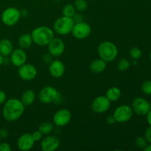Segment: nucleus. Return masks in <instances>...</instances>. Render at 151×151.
I'll return each mask as SVG.
<instances>
[{"label": "nucleus", "mask_w": 151, "mask_h": 151, "mask_svg": "<svg viewBox=\"0 0 151 151\" xmlns=\"http://www.w3.org/2000/svg\"><path fill=\"white\" fill-rule=\"evenodd\" d=\"M25 110L24 105L20 100L10 98L4 103L2 116L7 122H15L23 115Z\"/></svg>", "instance_id": "nucleus-1"}, {"label": "nucleus", "mask_w": 151, "mask_h": 151, "mask_svg": "<svg viewBox=\"0 0 151 151\" xmlns=\"http://www.w3.org/2000/svg\"><path fill=\"white\" fill-rule=\"evenodd\" d=\"M34 44L40 47H45L55 38L54 31L47 26H40L32 29L31 32Z\"/></svg>", "instance_id": "nucleus-2"}, {"label": "nucleus", "mask_w": 151, "mask_h": 151, "mask_svg": "<svg viewBox=\"0 0 151 151\" xmlns=\"http://www.w3.org/2000/svg\"><path fill=\"white\" fill-rule=\"evenodd\" d=\"M97 52L100 58L109 63L116 59L118 55V48L114 43L111 41H103L97 48Z\"/></svg>", "instance_id": "nucleus-3"}, {"label": "nucleus", "mask_w": 151, "mask_h": 151, "mask_svg": "<svg viewBox=\"0 0 151 151\" xmlns=\"http://www.w3.org/2000/svg\"><path fill=\"white\" fill-rule=\"evenodd\" d=\"M75 22L72 18L61 16L56 19L53 24V28L56 33L60 35H67L72 32Z\"/></svg>", "instance_id": "nucleus-4"}, {"label": "nucleus", "mask_w": 151, "mask_h": 151, "mask_svg": "<svg viewBox=\"0 0 151 151\" xmlns=\"http://www.w3.org/2000/svg\"><path fill=\"white\" fill-rule=\"evenodd\" d=\"M38 97L39 101L43 104H50L57 102L60 98V94L56 88L51 86H47L40 90Z\"/></svg>", "instance_id": "nucleus-5"}, {"label": "nucleus", "mask_w": 151, "mask_h": 151, "mask_svg": "<svg viewBox=\"0 0 151 151\" xmlns=\"http://www.w3.org/2000/svg\"><path fill=\"white\" fill-rule=\"evenodd\" d=\"M22 15L21 11L14 7H9L6 8L1 13V22L6 26H14L20 20Z\"/></svg>", "instance_id": "nucleus-6"}, {"label": "nucleus", "mask_w": 151, "mask_h": 151, "mask_svg": "<svg viewBox=\"0 0 151 151\" xmlns=\"http://www.w3.org/2000/svg\"><path fill=\"white\" fill-rule=\"evenodd\" d=\"M134 111L131 106L128 105H122L116 108L113 113L116 122L118 123H125L132 118Z\"/></svg>", "instance_id": "nucleus-7"}, {"label": "nucleus", "mask_w": 151, "mask_h": 151, "mask_svg": "<svg viewBox=\"0 0 151 151\" xmlns=\"http://www.w3.org/2000/svg\"><path fill=\"white\" fill-rule=\"evenodd\" d=\"M71 33L78 40H84L91 33V27L87 22H81L75 23Z\"/></svg>", "instance_id": "nucleus-8"}, {"label": "nucleus", "mask_w": 151, "mask_h": 151, "mask_svg": "<svg viewBox=\"0 0 151 151\" xmlns=\"http://www.w3.org/2000/svg\"><path fill=\"white\" fill-rule=\"evenodd\" d=\"M111 103V102L106 97V96H98L91 102V109L94 113L103 114L110 109Z\"/></svg>", "instance_id": "nucleus-9"}, {"label": "nucleus", "mask_w": 151, "mask_h": 151, "mask_svg": "<svg viewBox=\"0 0 151 151\" xmlns=\"http://www.w3.org/2000/svg\"><path fill=\"white\" fill-rule=\"evenodd\" d=\"M18 74L22 81H31L36 78L38 71L34 65L25 63L22 66H19Z\"/></svg>", "instance_id": "nucleus-10"}, {"label": "nucleus", "mask_w": 151, "mask_h": 151, "mask_svg": "<svg viewBox=\"0 0 151 151\" xmlns=\"http://www.w3.org/2000/svg\"><path fill=\"white\" fill-rule=\"evenodd\" d=\"M72 113L67 109H60L53 115V124L57 127H64L70 122Z\"/></svg>", "instance_id": "nucleus-11"}, {"label": "nucleus", "mask_w": 151, "mask_h": 151, "mask_svg": "<svg viewBox=\"0 0 151 151\" xmlns=\"http://www.w3.org/2000/svg\"><path fill=\"white\" fill-rule=\"evenodd\" d=\"M134 113L139 116H146L150 110V104L143 97H137L133 100L132 106Z\"/></svg>", "instance_id": "nucleus-12"}, {"label": "nucleus", "mask_w": 151, "mask_h": 151, "mask_svg": "<svg viewBox=\"0 0 151 151\" xmlns=\"http://www.w3.org/2000/svg\"><path fill=\"white\" fill-rule=\"evenodd\" d=\"M60 145V141L55 136L49 135L43 137L41 140V147L43 151H55Z\"/></svg>", "instance_id": "nucleus-13"}, {"label": "nucleus", "mask_w": 151, "mask_h": 151, "mask_svg": "<svg viewBox=\"0 0 151 151\" xmlns=\"http://www.w3.org/2000/svg\"><path fill=\"white\" fill-rule=\"evenodd\" d=\"M47 47H48L49 53L54 58L59 57L65 51L64 42L63 40L59 38H53L47 45Z\"/></svg>", "instance_id": "nucleus-14"}, {"label": "nucleus", "mask_w": 151, "mask_h": 151, "mask_svg": "<svg viewBox=\"0 0 151 151\" xmlns=\"http://www.w3.org/2000/svg\"><path fill=\"white\" fill-rule=\"evenodd\" d=\"M10 56V63L16 67H19V66L24 64L27 62V59L26 52L24 51V50L20 48V47L16 49V50H13Z\"/></svg>", "instance_id": "nucleus-15"}, {"label": "nucleus", "mask_w": 151, "mask_h": 151, "mask_svg": "<svg viewBox=\"0 0 151 151\" xmlns=\"http://www.w3.org/2000/svg\"><path fill=\"white\" fill-rule=\"evenodd\" d=\"M65 65L60 60H52L49 64V73L52 78H60L65 73Z\"/></svg>", "instance_id": "nucleus-16"}, {"label": "nucleus", "mask_w": 151, "mask_h": 151, "mask_svg": "<svg viewBox=\"0 0 151 151\" xmlns=\"http://www.w3.org/2000/svg\"><path fill=\"white\" fill-rule=\"evenodd\" d=\"M35 142L31 134L24 133L19 137L17 140L18 148L22 151L30 150L33 147Z\"/></svg>", "instance_id": "nucleus-17"}, {"label": "nucleus", "mask_w": 151, "mask_h": 151, "mask_svg": "<svg viewBox=\"0 0 151 151\" xmlns=\"http://www.w3.org/2000/svg\"><path fill=\"white\" fill-rule=\"evenodd\" d=\"M13 43L7 38H3L0 41V54L4 58H7L13 51Z\"/></svg>", "instance_id": "nucleus-18"}, {"label": "nucleus", "mask_w": 151, "mask_h": 151, "mask_svg": "<svg viewBox=\"0 0 151 151\" xmlns=\"http://www.w3.org/2000/svg\"><path fill=\"white\" fill-rule=\"evenodd\" d=\"M107 66V62L105 61L102 58H97L92 60L90 63V70L94 74H100L105 71Z\"/></svg>", "instance_id": "nucleus-19"}, {"label": "nucleus", "mask_w": 151, "mask_h": 151, "mask_svg": "<svg viewBox=\"0 0 151 151\" xmlns=\"http://www.w3.org/2000/svg\"><path fill=\"white\" fill-rule=\"evenodd\" d=\"M35 99H36V95H35V91L31 89H28L24 91L23 94H22L20 100L26 107V106H32L35 101Z\"/></svg>", "instance_id": "nucleus-20"}, {"label": "nucleus", "mask_w": 151, "mask_h": 151, "mask_svg": "<svg viewBox=\"0 0 151 151\" xmlns=\"http://www.w3.org/2000/svg\"><path fill=\"white\" fill-rule=\"evenodd\" d=\"M32 43H33V41H32L30 33L23 34L19 37V40H18V44H19V47L24 50L30 48Z\"/></svg>", "instance_id": "nucleus-21"}, {"label": "nucleus", "mask_w": 151, "mask_h": 151, "mask_svg": "<svg viewBox=\"0 0 151 151\" xmlns=\"http://www.w3.org/2000/svg\"><path fill=\"white\" fill-rule=\"evenodd\" d=\"M106 96L111 102L117 101L122 96V91L116 86L111 87L106 91Z\"/></svg>", "instance_id": "nucleus-22"}, {"label": "nucleus", "mask_w": 151, "mask_h": 151, "mask_svg": "<svg viewBox=\"0 0 151 151\" xmlns=\"http://www.w3.org/2000/svg\"><path fill=\"white\" fill-rule=\"evenodd\" d=\"M54 129V124L52 123L50 121H45L43 122L38 125V130L43 134L44 136L49 135L52 132Z\"/></svg>", "instance_id": "nucleus-23"}, {"label": "nucleus", "mask_w": 151, "mask_h": 151, "mask_svg": "<svg viewBox=\"0 0 151 151\" xmlns=\"http://www.w3.org/2000/svg\"><path fill=\"white\" fill-rule=\"evenodd\" d=\"M62 13H63V15L64 16L72 18L75 16V13H76V9H75V6L73 4H67L63 7Z\"/></svg>", "instance_id": "nucleus-24"}, {"label": "nucleus", "mask_w": 151, "mask_h": 151, "mask_svg": "<svg viewBox=\"0 0 151 151\" xmlns=\"http://www.w3.org/2000/svg\"><path fill=\"white\" fill-rule=\"evenodd\" d=\"M74 6L77 11L83 12L88 8V2L86 0H75Z\"/></svg>", "instance_id": "nucleus-25"}, {"label": "nucleus", "mask_w": 151, "mask_h": 151, "mask_svg": "<svg viewBox=\"0 0 151 151\" xmlns=\"http://www.w3.org/2000/svg\"><path fill=\"white\" fill-rule=\"evenodd\" d=\"M131 66V63L128 60L125 58H122L118 61L117 63V69L120 72H125L128 70Z\"/></svg>", "instance_id": "nucleus-26"}, {"label": "nucleus", "mask_w": 151, "mask_h": 151, "mask_svg": "<svg viewBox=\"0 0 151 151\" xmlns=\"http://www.w3.org/2000/svg\"><path fill=\"white\" fill-rule=\"evenodd\" d=\"M147 141L144 137H138L135 139L134 141V144L135 146L139 149H143L144 150L145 147L147 145Z\"/></svg>", "instance_id": "nucleus-27"}, {"label": "nucleus", "mask_w": 151, "mask_h": 151, "mask_svg": "<svg viewBox=\"0 0 151 151\" xmlns=\"http://www.w3.org/2000/svg\"><path fill=\"white\" fill-rule=\"evenodd\" d=\"M130 56L134 60H137L142 57V50H140L139 47H133L132 49H131L129 52Z\"/></svg>", "instance_id": "nucleus-28"}, {"label": "nucleus", "mask_w": 151, "mask_h": 151, "mask_svg": "<svg viewBox=\"0 0 151 151\" xmlns=\"http://www.w3.org/2000/svg\"><path fill=\"white\" fill-rule=\"evenodd\" d=\"M141 89L146 95H151V81L147 80L144 81L142 84Z\"/></svg>", "instance_id": "nucleus-29"}, {"label": "nucleus", "mask_w": 151, "mask_h": 151, "mask_svg": "<svg viewBox=\"0 0 151 151\" xmlns=\"http://www.w3.org/2000/svg\"><path fill=\"white\" fill-rule=\"evenodd\" d=\"M31 135H32V139H33L35 142H41V140L42 139V138L44 137V135H43V134H41L38 130L33 131V132L31 134Z\"/></svg>", "instance_id": "nucleus-30"}, {"label": "nucleus", "mask_w": 151, "mask_h": 151, "mask_svg": "<svg viewBox=\"0 0 151 151\" xmlns=\"http://www.w3.org/2000/svg\"><path fill=\"white\" fill-rule=\"evenodd\" d=\"M11 147L7 142H0V151H10Z\"/></svg>", "instance_id": "nucleus-31"}, {"label": "nucleus", "mask_w": 151, "mask_h": 151, "mask_svg": "<svg viewBox=\"0 0 151 151\" xmlns=\"http://www.w3.org/2000/svg\"><path fill=\"white\" fill-rule=\"evenodd\" d=\"M144 137L146 139L147 142L151 143V126H150V125H149L148 128L145 130Z\"/></svg>", "instance_id": "nucleus-32"}, {"label": "nucleus", "mask_w": 151, "mask_h": 151, "mask_svg": "<svg viewBox=\"0 0 151 151\" xmlns=\"http://www.w3.org/2000/svg\"><path fill=\"white\" fill-rule=\"evenodd\" d=\"M72 19H73V21L75 23H78V22H83L84 21L83 15L80 14V13H75V16L72 17Z\"/></svg>", "instance_id": "nucleus-33"}, {"label": "nucleus", "mask_w": 151, "mask_h": 151, "mask_svg": "<svg viewBox=\"0 0 151 151\" xmlns=\"http://www.w3.org/2000/svg\"><path fill=\"white\" fill-rule=\"evenodd\" d=\"M9 136L8 130L6 128H1L0 129V137L1 139H6Z\"/></svg>", "instance_id": "nucleus-34"}, {"label": "nucleus", "mask_w": 151, "mask_h": 151, "mask_svg": "<svg viewBox=\"0 0 151 151\" xmlns=\"http://www.w3.org/2000/svg\"><path fill=\"white\" fill-rule=\"evenodd\" d=\"M7 100V95L2 90H0V105H2Z\"/></svg>", "instance_id": "nucleus-35"}, {"label": "nucleus", "mask_w": 151, "mask_h": 151, "mask_svg": "<svg viewBox=\"0 0 151 151\" xmlns=\"http://www.w3.org/2000/svg\"><path fill=\"white\" fill-rule=\"evenodd\" d=\"M116 119H115L114 116H113V114L112 115H109V116H108L107 118H106V123L108 124V125H114V124L116 123Z\"/></svg>", "instance_id": "nucleus-36"}, {"label": "nucleus", "mask_w": 151, "mask_h": 151, "mask_svg": "<svg viewBox=\"0 0 151 151\" xmlns=\"http://www.w3.org/2000/svg\"><path fill=\"white\" fill-rule=\"evenodd\" d=\"M43 60H44V62L45 63H49L50 64L52 62V56L50 53L47 55H44V56H43Z\"/></svg>", "instance_id": "nucleus-37"}, {"label": "nucleus", "mask_w": 151, "mask_h": 151, "mask_svg": "<svg viewBox=\"0 0 151 151\" xmlns=\"http://www.w3.org/2000/svg\"><path fill=\"white\" fill-rule=\"evenodd\" d=\"M146 117H147V122L148 123V125L151 126V109L149 111L148 113L146 114Z\"/></svg>", "instance_id": "nucleus-38"}, {"label": "nucleus", "mask_w": 151, "mask_h": 151, "mask_svg": "<svg viewBox=\"0 0 151 151\" xmlns=\"http://www.w3.org/2000/svg\"><path fill=\"white\" fill-rule=\"evenodd\" d=\"M145 151H151V143H150L149 145H147L144 149Z\"/></svg>", "instance_id": "nucleus-39"}, {"label": "nucleus", "mask_w": 151, "mask_h": 151, "mask_svg": "<svg viewBox=\"0 0 151 151\" xmlns=\"http://www.w3.org/2000/svg\"><path fill=\"white\" fill-rule=\"evenodd\" d=\"M4 63V57L0 54V66Z\"/></svg>", "instance_id": "nucleus-40"}, {"label": "nucleus", "mask_w": 151, "mask_h": 151, "mask_svg": "<svg viewBox=\"0 0 151 151\" xmlns=\"http://www.w3.org/2000/svg\"><path fill=\"white\" fill-rule=\"evenodd\" d=\"M150 61H151V51H150Z\"/></svg>", "instance_id": "nucleus-41"}, {"label": "nucleus", "mask_w": 151, "mask_h": 151, "mask_svg": "<svg viewBox=\"0 0 151 151\" xmlns=\"http://www.w3.org/2000/svg\"><path fill=\"white\" fill-rule=\"evenodd\" d=\"M1 137H0V142H1Z\"/></svg>", "instance_id": "nucleus-42"}, {"label": "nucleus", "mask_w": 151, "mask_h": 151, "mask_svg": "<svg viewBox=\"0 0 151 151\" xmlns=\"http://www.w3.org/2000/svg\"><path fill=\"white\" fill-rule=\"evenodd\" d=\"M150 109H151V103H150Z\"/></svg>", "instance_id": "nucleus-43"}]
</instances>
